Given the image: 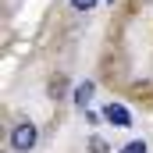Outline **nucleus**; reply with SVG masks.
<instances>
[{
	"label": "nucleus",
	"mask_w": 153,
	"mask_h": 153,
	"mask_svg": "<svg viewBox=\"0 0 153 153\" xmlns=\"http://www.w3.org/2000/svg\"><path fill=\"white\" fill-rule=\"evenodd\" d=\"M7 143H11V150H14V153H32V150H36V143H39L36 125H32L29 117H22V121L11 128V139H7Z\"/></svg>",
	"instance_id": "f257e3e1"
},
{
	"label": "nucleus",
	"mask_w": 153,
	"mask_h": 153,
	"mask_svg": "<svg viewBox=\"0 0 153 153\" xmlns=\"http://www.w3.org/2000/svg\"><path fill=\"white\" fill-rule=\"evenodd\" d=\"M93 93H96V82L93 78H85V82H78L75 93H71V100H75L78 111H89V100H93Z\"/></svg>",
	"instance_id": "f03ea898"
},
{
	"label": "nucleus",
	"mask_w": 153,
	"mask_h": 153,
	"mask_svg": "<svg viewBox=\"0 0 153 153\" xmlns=\"http://www.w3.org/2000/svg\"><path fill=\"white\" fill-rule=\"evenodd\" d=\"M103 117H107L114 128H128V125H132V114H128V107H121V103H107Z\"/></svg>",
	"instance_id": "7ed1b4c3"
},
{
	"label": "nucleus",
	"mask_w": 153,
	"mask_h": 153,
	"mask_svg": "<svg viewBox=\"0 0 153 153\" xmlns=\"http://www.w3.org/2000/svg\"><path fill=\"white\" fill-rule=\"evenodd\" d=\"M89 153H111L107 139H103V135H89Z\"/></svg>",
	"instance_id": "20e7f679"
},
{
	"label": "nucleus",
	"mask_w": 153,
	"mask_h": 153,
	"mask_svg": "<svg viewBox=\"0 0 153 153\" xmlns=\"http://www.w3.org/2000/svg\"><path fill=\"white\" fill-rule=\"evenodd\" d=\"M150 146H146V139H132V143H125L121 146V153H146Z\"/></svg>",
	"instance_id": "39448f33"
},
{
	"label": "nucleus",
	"mask_w": 153,
	"mask_h": 153,
	"mask_svg": "<svg viewBox=\"0 0 153 153\" xmlns=\"http://www.w3.org/2000/svg\"><path fill=\"white\" fill-rule=\"evenodd\" d=\"M68 4H71L75 11H93V7H96L100 0H68Z\"/></svg>",
	"instance_id": "423d86ee"
}]
</instances>
